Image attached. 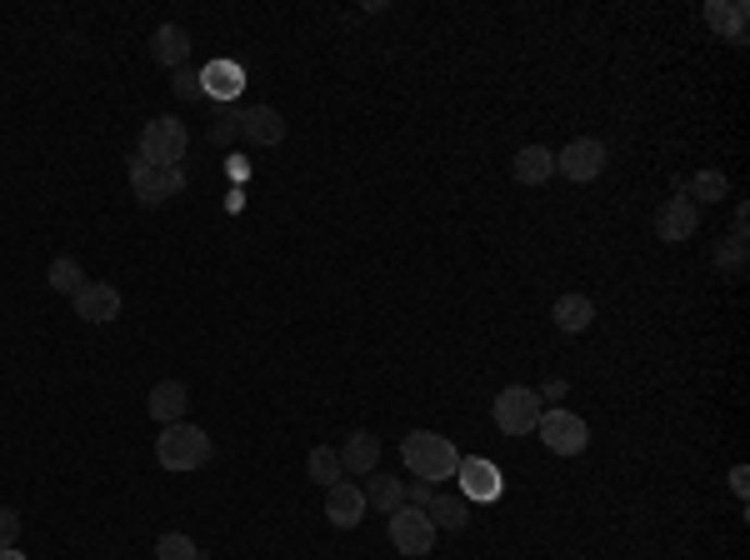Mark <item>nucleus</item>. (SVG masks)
Masks as SVG:
<instances>
[{
	"mask_svg": "<svg viewBox=\"0 0 750 560\" xmlns=\"http://www.w3.org/2000/svg\"><path fill=\"white\" fill-rule=\"evenodd\" d=\"M335 456H341V471L370 475L376 465H381V440L370 436V431H356V436H345V446L335 450Z\"/></svg>",
	"mask_w": 750,
	"mask_h": 560,
	"instance_id": "nucleus-16",
	"label": "nucleus"
},
{
	"mask_svg": "<svg viewBox=\"0 0 750 560\" xmlns=\"http://www.w3.org/2000/svg\"><path fill=\"white\" fill-rule=\"evenodd\" d=\"M385 531H391V546L401 550V556H410V560H420V556H431L435 550V525H431V515L416 511V506H401Z\"/></svg>",
	"mask_w": 750,
	"mask_h": 560,
	"instance_id": "nucleus-6",
	"label": "nucleus"
},
{
	"mask_svg": "<svg viewBox=\"0 0 750 560\" xmlns=\"http://www.w3.org/2000/svg\"><path fill=\"white\" fill-rule=\"evenodd\" d=\"M746 21H750L746 0H711V5H705V25H711L721 40H730V46H746Z\"/></svg>",
	"mask_w": 750,
	"mask_h": 560,
	"instance_id": "nucleus-13",
	"label": "nucleus"
},
{
	"mask_svg": "<svg viewBox=\"0 0 750 560\" xmlns=\"http://www.w3.org/2000/svg\"><path fill=\"white\" fill-rule=\"evenodd\" d=\"M231 136H241V115H221V125H216V130H210V140H231Z\"/></svg>",
	"mask_w": 750,
	"mask_h": 560,
	"instance_id": "nucleus-31",
	"label": "nucleus"
},
{
	"mask_svg": "<svg viewBox=\"0 0 750 560\" xmlns=\"http://www.w3.org/2000/svg\"><path fill=\"white\" fill-rule=\"evenodd\" d=\"M306 471H310V481H320V486L331 490L335 481H341V456H335V450H325V446H316L310 450V461H306Z\"/></svg>",
	"mask_w": 750,
	"mask_h": 560,
	"instance_id": "nucleus-24",
	"label": "nucleus"
},
{
	"mask_svg": "<svg viewBox=\"0 0 750 560\" xmlns=\"http://www.w3.org/2000/svg\"><path fill=\"white\" fill-rule=\"evenodd\" d=\"M15 536H21V511H11V506H0V550H11Z\"/></svg>",
	"mask_w": 750,
	"mask_h": 560,
	"instance_id": "nucleus-29",
	"label": "nucleus"
},
{
	"mask_svg": "<svg viewBox=\"0 0 750 560\" xmlns=\"http://www.w3.org/2000/svg\"><path fill=\"white\" fill-rule=\"evenodd\" d=\"M455 475H460V486H466L470 500H495L501 496V471H495L491 461H480V456H460Z\"/></svg>",
	"mask_w": 750,
	"mask_h": 560,
	"instance_id": "nucleus-15",
	"label": "nucleus"
},
{
	"mask_svg": "<svg viewBox=\"0 0 750 560\" xmlns=\"http://www.w3.org/2000/svg\"><path fill=\"white\" fill-rule=\"evenodd\" d=\"M696 225H701V206H696L686 190H676V196H671L661 211H655V236H661L665 246H680V240H690V236H696Z\"/></svg>",
	"mask_w": 750,
	"mask_h": 560,
	"instance_id": "nucleus-8",
	"label": "nucleus"
},
{
	"mask_svg": "<svg viewBox=\"0 0 750 560\" xmlns=\"http://www.w3.org/2000/svg\"><path fill=\"white\" fill-rule=\"evenodd\" d=\"M366 506H376V511L395 515V511H401V506H406V481H401V475H381V471H370Z\"/></svg>",
	"mask_w": 750,
	"mask_h": 560,
	"instance_id": "nucleus-20",
	"label": "nucleus"
},
{
	"mask_svg": "<svg viewBox=\"0 0 750 560\" xmlns=\"http://www.w3.org/2000/svg\"><path fill=\"white\" fill-rule=\"evenodd\" d=\"M156 560H200V546L185 531H165L156 540Z\"/></svg>",
	"mask_w": 750,
	"mask_h": 560,
	"instance_id": "nucleus-25",
	"label": "nucleus"
},
{
	"mask_svg": "<svg viewBox=\"0 0 750 560\" xmlns=\"http://www.w3.org/2000/svg\"><path fill=\"white\" fill-rule=\"evenodd\" d=\"M426 515H431L435 531H466L470 525V506L466 500H455V496H435L431 506H426Z\"/></svg>",
	"mask_w": 750,
	"mask_h": 560,
	"instance_id": "nucleus-22",
	"label": "nucleus"
},
{
	"mask_svg": "<svg viewBox=\"0 0 750 560\" xmlns=\"http://www.w3.org/2000/svg\"><path fill=\"white\" fill-rule=\"evenodd\" d=\"M185 146H190V130H185L181 121H171V115H160V121H146L136 155L146 165H181Z\"/></svg>",
	"mask_w": 750,
	"mask_h": 560,
	"instance_id": "nucleus-3",
	"label": "nucleus"
},
{
	"mask_svg": "<svg viewBox=\"0 0 750 560\" xmlns=\"http://www.w3.org/2000/svg\"><path fill=\"white\" fill-rule=\"evenodd\" d=\"M0 560H25V556H21V550H15V546H11V550H0Z\"/></svg>",
	"mask_w": 750,
	"mask_h": 560,
	"instance_id": "nucleus-33",
	"label": "nucleus"
},
{
	"mask_svg": "<svg viewBox=\"0 0 750 560\" xmlns=\"http://www.w3.org/2000/svg\"><path fill=\"white\" fill-rule=\"evenodd\" d=\"M551 321L561 325L566 336H580V331H586V325L595 321V300H591V296H576V290H570V296H561V300L551 306Z\"/></svg>",
	"mask_w": 750,
	"mask_h": 560,
	"instance_id": "nucleus-17",
	"label": "nucleus"
},
{
	"mask_svg": "<svg viewBox=\"0 0 750 560\" xmlns=\"http://www.w3.org/2000/svg\"><path fill=\"white\" fill-rule=\"evenodd\" d=\"M46 281H50V290H61V296H81V286H86V271H81V261L75 256H56L50 261V271H46Z\"/></svg>",
	"mask_w": 750,
	"mask_h": 560,
	"instance_id": "nucleus-23",
	"label": "nucleus"
},
{
	"mask_svg": "<svg viewBox=\"0 0 750 560\" xmlns=\"http://www.w3.org/2000/svg\"><path fill=\"white\" fill-rule=\"evenodd\" d=\"M210 436L200 431V425H185V421H175V425H160V440H156V461H160V471H175V475H185V471H200V465L210 461Z\"/></svg>",
	"mask_w": 750,
	"mask_h": 560,
	"instance_id": "nucleus-2",
	"label": "nucleus"
},
{
	"mask_svg": "<svg viewBox=\"0 0 750 560\" xmlns=\"http://www.w3.org/2000/svg\"><path fill=\"white\" fill-rule=\"evenodd\" d=\"M75 315H81V321H90V325L115 321V315H121V290L106 286V281H86V286H81V296H75Z\"/></svg>",
	"mask_w": 750,
	"mask_h": 560,
	"instance_id": "nucleus-11",
	"label": "nucleus"
},
{
	"mask_svg": "<svg viewBox=\"0 0 750 560\" xmlns=\"http://www.w3.org/2000/svg\"><path fill=\"white\" fill-rule=\"evenodd\" d=\"M131 190L140 206H165L185 190V171L181 165H146L140 155H131Z\"/></svg>",
	"mask_w": 750,
	"mask_h": 560,
	"instance_id": "nucleus-4",
	"label": "nucleus"
},
{
	"mask_svg": "<svg viewBox=\"0 0 750 560\" xmlns=\"http://www.w3.org/2000/svg\"><path fill=\"white\" fill-rule=\"evenodd\" d=\"M746 481H750L746 465H736V471H730V486H736V496H746Z\"/></svg>",
	"mask_w": 750,
	"mask_h": 560,
	"instance_id": "nucleus-32",
	"label": "nucleus"
},
{
	"mask_svg": "<svg viewBox=\"0 0 750 560\" xmlns=\"http://www.w3.org/2000/svg\"><path fill=\"white\" fill-rule=\"evenodd\" d=\"M715 265L726 275H746V240H730V246L715 250Z\"/></svg>",
	"mask_w": 750,
	"mask_h": 560,
	"instance_id": "nucleus-27",
	"label": "nucleus"
},
{
	"mask_svg": "<svg viewBox=\"0 0 750 560\" xmlns=\"http://www.w3.org/2000/svg\"><path fill=\"white\" fill-rule=\"evenodd\" d=\"M495 425H501L505 436H530V431L541 425V390L505 386L501 396H495Z\"/></svg>",
	"mask_w": 750,
	"mask_h": 560,
	"instance_id": "nucleus-5",
	"label": "nucleus"
},
{
	"mask_svg": "<svg viewBox=\"0 0 750 560\" xmlns=\"http://www.w3.org/2000/svg\"><path fill=\"white\" fill-rule=\"evenodd\" d=\"M401 461H406V471L416 475V481H451L455 465H460V450H455V440H445L441 431H410L406 440H401Z\"/></svg>",
	"mask_w": 750,
	"mask_h": 560,
	"instance_id": "nucleus-1",
	"label": "nucleus"
},
{
	"mask_svg": "<svg viewBox=\"0 0 750 560\" xmlns=\"http://www.w3.org/2000/svg\"><path fill=\"white\" fill-rule=\"evenodd\" d=\"M175 96H181V100H200V96H206L200 71H185V65H181V71H175Z\"/></svg>",
	"mask_w": 750,
	"mask_h": 560,
	"instance_id": "nucleus-28",
	"label": "nucleus"
},
{
	"mask_svg": "<svg viewBox=\"0 0 750 560\" xmlns=\"http://www.w3.org/2000/svg\"><path fill=\"white\" fill-rule=\"evenodd\" d=\"M536 436L545 440L551 456H580L586 440H591V425L580 421L570 411H541V425H536Z\"/></svg>",
	"mask_w": 750,
	"mask_h": 560,
	"instance_id": "nucleus-7",
	"label": "nucleus"
},
{
	"mask_svg": "<svg viewBox=\"0 0 750 560\" xmlns=\"http://www.w3.org/2000/svg\"><path fill=\"white\" fill-rule=\"evenodd\" d=\"M555 171L566 175V181H576V186H586V181H595V175L605 171V146L595 136L570 140V146L555 155Z\"/></svg>",
	"mask_w": 750,
	"mask_h": 560,
	"instance_id": "nucleus-9",
	"label": "nucleus"
},
{
	"mask_svg": "<svg viewBox=\"0 0 750 560\" xmlns=\"http://www.w3.org/2000/svg\"><path fill=\"white\" fill-rule=\"evenodd\" d=\"M726 190H730V181H726V175H721V171H701V175H696V181H690V190H686V196L696 200V206H701V200H721V196H726Z\"/></svg>",
	"mask_w": 750,
	"mask_h": 560,
	"instance_id": "nucleus-26",
	"label": "nucleus"
},
{
	"mask_svg": "<svg viewBox=\"0 0 750 560\" xmlns=\"http://www.w3.org/2000/svg\"><path fill=\"white\" fill-rule=\"evenodd\" d=\"M241 136L250 146H281L285 140V115L275 105H246L241 111Z\"/></svg>",
	"mask_w": 750,
	"mask_h": 560,
	"instance_id": "nucleus-12",
	"label": "nucleus"
},
{
	"mask_svg": "<svg viewBox=\"0 0 750 560\" xmlns=\"http://www.w3.org/2000/svg\"><path fill=\"white\" fill-rule=\"evenodd\" d=\"M150 55H156L160 65H171V71H181V65L190 61V36H185L181 25H160L156 36H150Z\"/></svg>",
	"mask_w": 750,
	"mask_h": 560,
	"instance_id": "nucleus-19",
	"label": "nucleus"
},
{
	"mask_svg": "<svg viewBox=\"0 0 750 560\" xmlns=\"http://www.w3.org/2000/svg\"><path fill=\"white\" fill-rule=\"evenodd\" d=\"M511 175H516L520 186H545L555 175V150H545V146H526L516 155V165H511Z\"/></svg>",
	"mask_w": 750,
	"mask_h": 560,
	"instance_id": "nucleus-18",
	"label": "nucleus"
},
{
	"mask_svg": "<svg viewBox=\"0 0 750 560\" xmlns=\"http://www.w3.org/2000/svg\"><path fill=\"white\" fill-rule=\"evenodd\" d=\"M146 411H150V421H160V425L185 421V411H190V390H185L181 381H156V386H150Z\"/></svg>",
	"mask_w": 750,
	"mask_h": 560,
	"instance_id": "nucleus-14",
	"label": "nucleus"
},
{
	"mask_svg": "<svg viewBox=\"0 0 750 560\" xmlns=\"http://www.w3.org/2000/svg\"><path fill=\"white\" fill-rule=\"evenodd\" d=\"M200 80H206V96H216V100L241 96V86H246V75H241L235 61H210L206 71H200Z\"/></svg>",
	"mask_w": 750,
	"mask_h": 560,
	"instance_id": "nucleus-21",
	"label": "nucleus"
},
{
	"mask_svg": "<svg viewBox=\"0 0 750 560\" xmlns=\"http://www.w3.org/2000/svg\"><path fill=\"white\" fill-rule=\"evenodd\" d=\"M431 500H435V486H431V481H410V486H406V506H416V511H426Z\"/></svg>",
	"mask_w": 750,
	"mask_h": 560,
	"instance_id": "nucleus-30",
	"label": "nucleus"
},
{
	"mask_svg": "<svg viewBox=\"0 0 750 560\" xmlns=\"http://www.w3.org/2000/svg\"><path fill=\"white\" fill-rule=\"evenodd\" d=\"M366 490L351 486V481H335L331 490H325V521L335 525V531H356L360 515H366Z\"/></svg>",
	"mask_w": 750,
	"mask_h": 560,
	"instance_id": "nucleus-10",
	"label": "nucleus"
}]
</instances>
